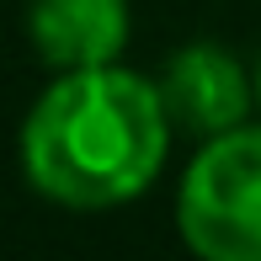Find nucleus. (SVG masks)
<instances>
[{"mask_svg":"<svg viewBox=\"0 0 261 261\" xmlns=\"http://www.w3.org/2000/svg\"><path fill=\"white\" fill-rule=\"evenodd\" d=\"M171 112L160 80L117 64L59 69L21 117V176L59 208L101 213L144 197L171 155Z\"/></svg>","mask_w":261,"mask_h":261,"instance_id":"f257e3e1","label":"nucleus"},{"mask_svg":"<svg viewBox=\"0 0 261 261\" xmlns=\"http://www.w3.org/2000/svg\"><path fill=\"white\" fill-rule=\"evenodd\" d=\"M176 234L203 261H261V123L203 139L176 187Z\"/></svg>","mask_w":261,"mask_h":261,"instance_id":"f03ea898","label":"nucleus"},{"mask_svg":"<svg viewBox=\"0 0 261 261\" xmlns=\"http://www.w3.org/2000/svg\"><path fill=\"white\" fill-rule=\"evenodd\" d=\"M160 96L165 112L181 134L192 139H213L229 134V128L251 123L256 107V75H245V64L234 59L224 43H187V48L171 54L160 75Z\"/></svg>","mask_w":261,"mask_h":261,"instance_id":"7ed1b4c3","label":"nucleus"},{"mask_svg":"<svg viewBox=\"0 0 261 261\" xmlns=\"http://www.w3.org/2000/svg\"><path fill=\"white\" fill-rule=\"evenodd\" d=\"M134 32L128 0H27V38L54 69L117 64Z\"/></svg>","mask_w":261,"mask_h":261,"instance_id":"20e7f679","label":"nucleus"},{"mask_svg":"<svg viewBox=\"0 0 261 261\" xmlns=\"http://www.w3.org/2000/svg\"><path fill=\"white\" fill-rule=\"evenodd\" d=\"M256 107H261V59H256Z\"/></svg>","mask_w":261,"mask_h":261,"instance_id":"39448f33","label":"nucleus"}]
</instances>
